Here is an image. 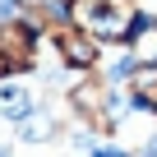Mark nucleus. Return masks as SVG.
<instances>
[{
	"label": "nucleus",
	"instance_id": "nucleus-1",
	"mask_svg": "<svg viewBox=\"0 0 157 157\" xmlns=\"http://www.w3.org/2000/svg\"><path fill=\"white\" fill-rule=\"evenodd\" d=\"M69 10L93 37H125V28L134 23V0H74Z\"/></svg>",
	"mask_w": 157,
	"mask_h": 157
},
{
	"label": "nucleus",
	"instance_id": "nucleus-2",
	"mask_svg": "<svg viewBox=\"0 0 157 157\" xmlns=\"http://www.w3.org/2000/svg\"><path fill=\"white\" fill-rule=\"evenodd\" d=\"M56 46H60V56H65L74 69H88V65H97V46H93L83 33H78V28H60Z\"/></svg>",
	"mask_w": 157,
	"mask_h": 157
},
{
	"label": "nucleus",
	"instance_id": "nucleus-3",
	"mask_svg": "<svg viewBox=\"0 0 157 157\" xmlns=\"http://www.w3.org/2000/svg\"><path fill=\"white\" fill-rule=\"evenodd\" d=\"M134 97L148 102V106H157V65H152V60L139 65V74H134Z\"/></svg>",
	"mask_w": 157,
	"mask_h": 157
},
{
	"label": "nucleus",
	"instance_id": "nucleus-4",
	"mask_svg": "<svg viewBox=\"0 0 157 157\" xmlns=\"http://www.w3.org/2000/svg\"><path fill=\"white\" fill-rule=\"evenodd\" d=\"M0 69H5V56H0Z\"/></svg>",
	"mask_w": 157,
	"mask_h": 157
}]
</instances>
